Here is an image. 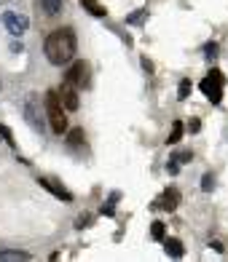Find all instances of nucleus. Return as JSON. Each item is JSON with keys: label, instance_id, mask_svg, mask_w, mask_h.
Instances as JSON below:
<instances>
[{"label": "nucleus", "instance_id": "nucleus-1", "mask_svg": "<svg viewBox=\"0 0 228 262\" xmlns=\"http://www.w3.org/2000/svg\"><path fill=\"white\" fill-rule=\"evenodd\" d=\"M75 51H78V40H75V32L70 27H59V30L49 32V38H46V43H43L46 59L56 67L73 62Z\"/></svg>", "mask_w": 228, "mask_h": 262}, {"label": "nucleus", "instance_id": "nucleus-2", "mask_svg": "<svg viewBox=\"0 0 228 262\" xmlns=\"http://www.w3.org/2000/svg\"><path fill=\"white\" fill-rule=\"evenodd\" d=\"M43 102H46V118H49L51 128L56 131V134L67 131V115H65V104H62V99H59V94L54 89L46 91Z\"/></svg>", "mask_w": 228, "mask_h": 262}, {"label": "nucleus", "instance_id": "nucleus-3", "mask_svg": "<svg viewBox=\"0 0 228 262\" xmlns=\"http://www.w3.org/2000/svg\"><path fill=\"white\" fill-rule=\"evenodd\" d=\"M22 113H25V121L35 128V131H41L43 134V128H46V123H43V107H41V97L38 94H27L25 97V102H22Z\"/></svg>", "mask_w": 228, "mask_h": 262}, {"label": "nucleus", "instance_id": "nucleus-4", "mask_svg": "<svg viewBox=\"0 0 228 262\" xmlns=\"http://www.w3.org/2000/svg\"><path fill=\"white\" fill-rule=\"evenodd\" d=\"M223 83H225L223 73H220V70H212V73L204 78L199 86H201V91H204V97H207L212 104H220V102H223Z\"/></svg>", "mask_w": 228, "mask_h": 262}, {"label": "nucleus", "instance_id": "nucleus-5", "mask_svg": "<svg viewBox=\"0 0 228 262\" xmlns=\"http://www.w3.org/2000/svg\"><path fill=\"white\" fill-rule=\"evenodd\" d=\"M3 27L14 35V38H19V35H25L30 30V19L25 14H19V11H6L3 14Z\"/></svg>", "mask_w": 228, "mask_h": 262}, {"label": "nucleus", "instance_id": "nucleus-6", "mask_svg": "<svg viewBox=\"0 0 228 262\" xmlns=\"http://www.w3.org/2000/svg\"><path fill=\"white\" fill-rule=\"evenodd\" d=\"M65 80L73 83L75 89H86L89 86V64L86 62H73V67H70V73H67Z\"/></svg>", "mask_w": 228, "mask_h": 262}, {"label": "nucleus", "instance_id": "nucleus-7", "mask_svg": "<svg viewBox=\"0 0 228 262\" xmlns=\"http://www.w3.org/2000/svg\"><path fill=\"white\" fill-rule=\"evenodd\" d=\"M59 94V99H62V104H65V110H78L81 107V99H78V89L73 86V83H62V89L56 91Z\"/></svg>", "mask_w": 228, "mask_h": 262}, {"label": "nucleus", "instance_id": "nucleus-8", "mask_svg": "<svg viewBox=\"0 0 228 262\" xmlns=\"http://www.w3.org/2000/svg\"><path fill=\"white\" fill-rule=\"evenodd\" d=\"M177 201H180V193L172 187V190H166V193L156 201L153 206H156V209H164V211H175V209H177Z\"/></svg>", "mask_w": 228, "mask_h": 262}, {"label": "nucleus", "instance_id": "nucleus-9", "mask_svg": "<svg viewBox=\"0 0 228 262\" xmlns=\"http://www.w3.org/2000/svg\"><path fill=\"white\" fill-rule=\"evenodd\" d=\"M38 182H41V187H46V190H49V193H54L56 198L67 201V204H70V201H73V193H70V190H65L62 185H54L51 180H38Z\"/></svg>", "mask_w": 228, "mask_h": 262}, {"label": "nucleus", "instance_id": "nucleus-10", "mask_svg": "<svg viewBox=\"0 0 228 262\" xmlns=\"http://www.w3.org/2000/svg\"><path fill=\"white\" fill-rule=\"evenodd\" d=\"M164 252L169 257H175V259H180L185 254V249H183V244H180V238H164Z\"/></svg>", "mask_w": 228, "mask_h": 262}, {"label": "nucleus", "instance_id": "nucleus-11", "mask_svg": "<svg viewBox=\"0 0 228 262\" xmlns=\"http://www.w3.org/2000/svg\"><path fill=\"white\" fill-rule=\"evenodd\" d=\"M81 6L86 8L91 16H107V8L100 3V0H81Z\"/></svg>", "mask_w": 228, "mask_h": 262}, {"label": "nucleus", "instance_id": "nucleus-12", "mask_svg": "<svg viewBox=\"0 0 228 262\" xmlns=\"http://www.w3.org/2000/svg\"><path fill=\"white\" fill-rule=\"evenodd\" d=\"M0 259H6V262H25V259H30V254L27 252H16V249H3L0 252Z\"/></svg>", "mask_w": 228, "mask_h": 262}, {"label": "nucleus", "instance_id": "nucleus-13", "mask_svg": "<svg viewBox=\"0 0 228 262\" xmlns=\"http://www.w3.org/2000/svg\"><path fill=\"white\" fill-rule=\"evenodd\" d=\"M183 131H185V126L180 123V121H175V123H172V131H169V139H166V145H177V142L183 139Z\"/></svg>", "mask_w": 228, "mask_h": 262}, {"label": "nucleus", "instance_id": "nucleus-14", "mask_svg": "<svg viewBox=\"0 0 228 262\" xmlns=\"http://www.w3.org/2000/svg\"><path fill=\"white\" fill-rule=\"evenodd\" d=\"M41 6L49 16H56L59 11H62V0H41Z\"/></svg>", "mask_w": 228, "mask_h": 262}, {"label": "nucleus", "instance_id": "nucleus-15", "mask_svg": "<svg viewBox=\"0 0 228 262\" xmlns=\"http://www.w3.org/2000/svg\"><path fill=\"white\" fill-rule=\"evenodd\" d=\"M83 139H86V134H83V128H73V131H70V134H67V142H70V145H73V147L83 145Z\"/></svg>", "mask_w": 228, "mask_h": 262}, {"label": "nucleus", "instance_id": "nucleus-16", "mask_svg": "<svg viewBox=\"0 0 228 262\" xmlns=\"http://www.w3.org/2000/svg\"><path fill=\"white\" fill-rule=\"evenodd\" d=\"M164 235H166L164 222H153L150 225V238H153V241H164Z\"/></svg>", "mask_w": 228, "mask_h": 262}, {"label": "nucleus", "instance_id": "nucleus-17", "mask_svg": "<svg viewBox=\"0 0 228 262\" xmlns=\"http://www.w3.org/2000/svg\"><path fill=\"white\" fill-rule=\"evenodd\" d=\"M191 91H194V83H191L188 78H185V80H180V89H177V99H188V97H191Z\"/></svg>", "mask_w": 228, "mask_h": 262}, {"label": "nucleus", "instance_id": "nucleus-18", "mask_svg": "<svg viewBox=\"0 0 228 262\" xmlns=\"http://www.w3.org/2000/svg\"><path fill=\"white\" fill-rule=\"evenodd\" d=\"M145 16H148V11L145 8H137L135 14L126 16V25H142V19H145Z\"/></svg>", "mask_w": 228, "mask_h": 262}, {"label": "nucleus", "instance_id": "nucleus-19", "mask_svg": "<svg viewBox=\"0 0 228 262\" xmlns=\"http://www.w3.org/2000/svg\"><path fill=\"white\" fill-rule=\"evenodd\" d=\"M116 201H118V193H113L110 201L102 204V214H105V217H113V214H116Z\"/></svg>", "mask_w": 228, "mask_h": 262}, {"label": "nucleus", "instance_id": "nucleus-20", "mask_svg": "<svg viewBox=\"0 0 228 262\" xmlns=\"http://www.w3.org/2000/svg\"><path fill=\"white\" fill-rule=\"evenodd\" d=\"M201 190H204V193H212V190H215V177L212 174L201 177Z\"/></svg>", "mask_w": 228, "mask_h": 262}, {"label": "nucleus", "instance_id": "nucleus-21", "mask_svg": "<svg viewBox=\"0 0 228 262\" xmlns=\"http://www.w3.org/2000/svg\"><path fill=\"white\" fill-rule=\"evenodd\" d=\"M204 56H207L210 62H215V59H218V43H207V46H204Z\"/></svg>", "mask_w": 228, "mask_h": 262}, {"label": "nucleus", "instance_id": "nucleus-22", "mask_svg": "<svg viewBox=\"0 0 228 262\" xmlns=\"http://www.w3.org/2000/svg\"><path fill=\"white\" fill-rule=\"evenodd\" d=\"M177 163H188V161H194V152L191 150H183V152H177V156H172Z\"/></svg>", "mask_w": 228, "mask_h": 262}, {"label": "nucleus", "instance_id": "nucleus-23", "mask_svg": "<svg viewBox=\"0 0 228 262\" xmlns=\"http://www.w3.org/2000/svg\"><path fill=\"white\" fill-rule=\"evenodd\" d=\"M0 134H3V139L8 142L11 147H14V134H11V128H8V126H0Z\"/></svg>", "mask_w": 228, "mask_h": 262}, {"label": "nucleus", "instance_id": "nucleus-24", "mask_svg": "<svg viewBox=\"0 0 228 262\" xmlns=\"http://www.w3.org/2000/svg\"><path fill=\"white\" fill-rule=\"evenodd\" d=\"M166 171H169V174H172V177H175V174H180V163H177V161H175V158H172V161H169V163H166Z\"/></svg>", "mask_w": 228, "mask_h": 262}, {"label": "nucleus", "instance_id": "nucleus-25", "mask_svg": "<svg viewBox=\"0 0 228 262\" xmlns=\"http://www.w3.org/2000/svg\"><path fill=\"white\" fill-rule=\"evenodd\" d=\"M89 225H91V217H89V214H83V217H78L75 228H89Z\"/></svg>", "mask_w": 228, "mask_h": 262}, {"label": "nucleus", "instance_id": "nucleus-26", "mask_svg": "<svg viewBox=\"0 0 228 262\" xmlns=\"http://www.w3.org/2000/svg\"><path fill=\"white\" fill-rule=\"evenodd\" d=\"M185 128H188V131H191V134H196V131H199V128H201V123H199V121H196V118H194V121H191V123H188V126H185Z\"/></svg>", "mask_w": 228, "mask_h": 262}, {"label": "nucleus", "instance_id": "nucleus-27", "mask_svg": "<svg viewBox=\"0 0 228 262\" xmlns=\"http://www.w3.org/2000/svg\"><path fill=\"white\" fill-rule=\"evenodd\" d=\"M11 51H14V54H22V51H25V46H22V43H11Z\"/></svg>", "mask_w": 228, "mask_h": 262}, {"label": "nucleus", "instance_id": "nucleus-28", "mask_svg": "<svg viewBox=\"0 0 228 262\" xmlns=\"http://www.w3.org/2000/svg\"><path fill=\"white\" fill-rule=\"evenodd\" d=\"M210 246H212V249H215V252H223V244H220V241H212V244H210Z\"/></svg>", "mask_w": 228, "mask_h": 262}, {"label": "nucleus", "instance_id": "nucleus-29", "mask_svg": "<svg viewBox=\"0 0 228 262\" xmlns=\"http://www.w3.org/2000/svg\"><path fill=\"white\" fill-rule=\"evenodd\" d=\"M0 89H3V83H0Z\"/></svg>", "mask_w": 228, "mask_h": 262}]
</instances>
